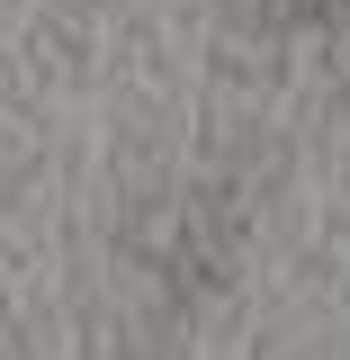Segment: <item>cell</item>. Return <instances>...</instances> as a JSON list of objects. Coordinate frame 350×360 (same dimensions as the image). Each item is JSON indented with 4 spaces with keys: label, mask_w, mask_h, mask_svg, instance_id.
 Listing matches in <instances>:
<instances>
[{
    "label": "cell",
    "mask_w": 350,
    "mask_h": 360,
    "mask_svg": "<svg viewBox=\"0 0 350 360\" xmlns=\"http://www.w3.org/2000/svg\"><path fill=\"white\" fill-rule=\"evenodd\" d=\"M288 9H306V18H323V9H342V0H288Z\"/></svg>",
    "instance_id": "obj_1"
}]
</instances>
